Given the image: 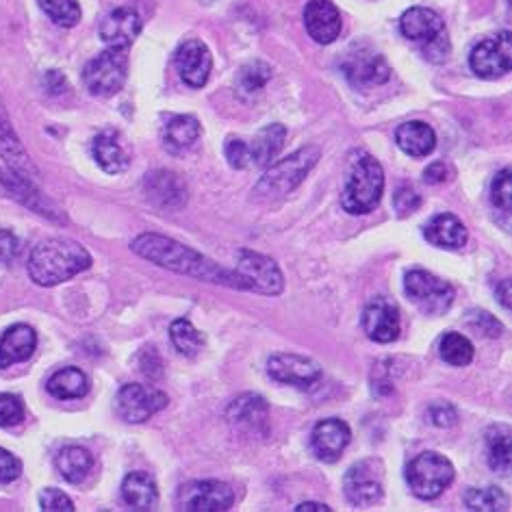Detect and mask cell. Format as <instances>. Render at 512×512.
I'll list each match as a JSON object with an SVG mask.
<instances>
[{
  "mask_svg": "<svg viewBox=\"0 0 512 512\" xmlns=\"http://www.w3.org/2000/svg\"><path fill=\"white\" fill-rule=\"evenodd\" d=\"M131 248L135 254L142 256V259H146L150 263H157L159 267H165V270H172L176 274L194 276L200 280H207V283H213V285H228V287L246 289V285H243V280L239 278L237 272L224 270V267L207 259L204 254L191 250L170 237L144 233L131 243Z\"/></svg>",
  "mask_w": 512,
  "mask_h": 512,
  "instance_id": "6da1fadb",
  "label": "cell"
},
{
  "mask_svg": "<svg viewBox=\"0 0 512 512\" xmlns=\"http://www.w3.org/2000/svg\"><path fill=\"white\" fill-rule=\"evenodd\" d=\"M92 267V254L72 239H46L29 256V276L35 285L55 287Z\"/></svg>",
  "mask_w": 512,
  "mask_h": 512,
  "instance_id": "7a4b0ae2",
  "label": "cell"
},
{
  "mask_svg": "<svg viewBox=\"0 0 512 512\" xmlns=\"http://www.w3.org/2000/svg\"><path fill=\"white\" fill-rule=\"evenodd\" d=\"M382 191H384L382 165L371 155H361L350 165L341 204L343 209L352 215H365L378 207Z\"/></svg>",
  "mask_w": 512,
  "mask_h": 512,
  "instance_id": "3957f363",
  "label": "cell"
},
{
  "mask_svg": "<svg viewBox=\"0 0 512 512\" xmlns=\"http://www.w3.org/2000/svg\"><path fill=\"white\" fill-rule=\"evenodd\" d=\"M319 157H322V150L317 146H304L287 159L270 165L261 181L256 183L254 196L278 198L291 194V191L304 181V176L315 168Z\"/></svg>",
  "mask_w": 512,
  "mask_h": 512,
  "instance_id": "277c9868",
  "label": "cell"
},
{
  "mask_svg": "<svg viewBox=\"0 0 512 512\" xmlns=\"http://www.w3.org/2000/svg\"><path fill=\"white\" fill-rule=\"evenodd\" d=\"M400 31L415 44L424 46V55L430 61H445L450 53V42H447V31L443 18L437 11L426 7H411L404 11L400 18Z\"/></svg>",
  "mask_w": 512,
  "mask_h": 512,
  "instance_id": "5b68a950",
  "label": "cell"
},
{
  "mask_svg": "<svg viewBox=\"0 0 512 512\" xmlns=\"http://www.w3.org/2000/svg\"><path fill=\"white\" fill-rule=\"evenodd\" d=\"M406 482L419 499H437L454 482V465L443 454L424 452L408 463Z\"/></svg>",
  "mask_w": 512,
  "mask_h": 512,
  "instance_id": "8992f818",
  "label": "cell"
},
{
  "mask_svg": "<svg viewBox=\"0 0 512 512\" xmlns=\"http://www.w3.org/2000/svg\"><path fill=\"white\" fill-rule=\"evenodd\" d=\"M339 68L348 83L356 89H369L391 79L387 59L367 44H354L345 50Z\"/></svg>",
  "mask_w": 512,
  "mask_h": 512,
  "instance_id": "52a82bcc",
  "label": "cell"
},
{
  "mask_svg": "<svg viewBox=\"0 0 512 512\" xmlns=\"http://www.w3.org/2000/svg\"><path fill=\"white\" fill-rule=\"evenodd\" d=\"M404 289L408 300H413V304L421 313L432 317L450 311L456 296V291L450 283H445V280L424 270L408 272L404 280Z\"/></svg>",
  "mask_w": 512,
  "mask_h": 512,
  "instance_id": "ba28073f",
  "label": "cell"
},
{
  "mask_svg": "<svg viewBox=\"0 0 512 512\" xmlns=\"http://www.w3.org/2000/svg\"><path fill=\"white\" fill-rule=\"evenodd\" d=\"M128 57L122 48H107L87 63L83 70V81L94 96L118 94L126 83Z\"/></svg>",
  "mask_w": 512,
  "mask_h": 512,
  "instance_id": "9c48e42d",
  "label": "cell"
},
{
  "mask_svg": "<svg viewBox=\"0 0 512 512\" xmlns=\"http://www.w3.org/2000/svg\"><path fill=\"white\" fill-rule=\"evenodd\" d=\"M237 274L243 280L246 289L265 293V296H278V293H283L285 289V278L276 261L259 252L241 250Z\"/></svg>",
  "mask_w": 512,
  "mask_h": 512,
  "instance_id": "30bf717a",
  "label": "cell"
},
{
  "mask_svg": "<svg viewBox=\"0 0 512 512\" xmlns=\"http://www.w3.org/2000/svg\"><path fill=\"white\" fill-rule=\"evenodd\" d=\"M168 404V395L146 384H124L115 398V411L126 424H144Z\"/></svg>",
  "mask_w": 512,
  "mask_h": 512,
  "instance_id": "8fae6325",
  "label": "cell"
},
{
  "mask_svg": "<svg viewBox=\"0 0 512 512\" xmlns=\"http://www.w3.org/2000/svg\"><path fill=\"white\" fill-rule=\"evenodd\" d=\"M384 469L380 460H361L348 469L343 480V491L348 502L354 506H374L382 499L384 493Z\"/></svg>",
  "mask_w": 512,
  "mask_h": 512,
  "instance_id": "7c38bea8",
  "label": "cell"
},
{
  "mask_svg": "<svg viewBox=\"0 0 512 512\" xmlns=\"http://www.w3.org/2000/svg\"><path fill=\"white\" fill-rule=\"evenodd\" d=\"M469 66L480 79H499L512 68V35L508 31L473 46Z\"/></svg>",
  "mask_w": 512,
  "mask_h": 512,
  "instance_id": "4fadbf2b",
  "label": "cell"
},
{
  "mask_svg": "<svg viewBox=\"0 0 512 512\" xmlns=\"http://www.w3.org/2000/svg\"><path fill=\"white\" fill-rule=\"evenodd\" d=\"M178 504L189 512H224L235 504L233 486L220 480L189 482L181 486Z\"/></svg>",
  "mask_w": 512,
  "mask_h": 512,
  "instance_id": "5bb4252c",
  "label": "cell"
},
{
  "mask_svg": "<svg viewBox=\"0 0 512 512\" xmlns=\"http://www.w3.org/2000/svg\"><path fill=\"white\" fill-rule=\"evenodd\" d=\"M228 424L246 437L263 439L270 432V408L259 395H241L228 406Z\"/></svg>",
  "mask_w": 512,
  "mask_h": 512,
  "instance_id": "9a60e30c",
  "label": "cell"
},
{
  "mask_svg": "<svg viewBox=\"0 0 512 512\" xmlns=\"http://www.w3.org/2000/svg\"><path fill=\"white\" fill-rule=\"evenodd\" d=\"M270 376L298 389H313L322 380V367L300 354H276L267 361Z\"/></svg>",
  "mask_w": 512,
  "mask_h": 512,
  "instance_id": "2e32d148",
  "label": "cell"
},
{
  "mask_svg": "<svg viewBox=\"0 0 512 512\" xmlns=\"http://www.w3.org/2000/svg\"><path fill=\"white\" fill-rule=\"evenodd\" d=\"M174 63L178 74L189 87H204L213 68V57L209 46L200 40H187L176 48Z\"/></svg>",
  "mask_w": 512,
  "mask_h": 512,
  "instance_id": "e0dca14e",
  "label": "cell"
},
{
  "mask_svg": "<svg viewBox=\"0 0 512 512\" xmlns=\"http://www.w3.org/2000/svg\"><path fill=\"white\" fill-rule=\"evenodd\" d=\"M363 328L376 343H391L400 335V313L387 298H374L363 311Z\"/></svg>",
  "mask_w": 512,
  "mask_h": 512,
  "instance_id": "ac0fdd59",
  "label": "cell"
},
{
  "mask_svg": "<svg viewBox=\"0 0 512 512\" xmlns=\"http://www.w3.org/2000/svg\"><path fill=\"white\" fill-rule=\"evenodd\" d=\"M352 430L341 419H324L313 428L311 447L319 460L324 463H337L345 447L350 445Z\"/></svg>",
  "mask_w": 512,
  "mask_h": 512,
  "instance_id": "d6986e66",
  "label": "cell"
},
{
  "mask_svg": "<svg viewBox=\"0 0 512 512\" xmlns=\"http://www.w3.org/2000/svg\"><path fill=\"white\" fill-rule=\"evenodd\" d=\"M0 157L5 159L9 170L16 176L24 178V181L33 183L37 178L35 165L31 163V157L27 155V150H24L22 142L14 131V126H11V122L7 118L3 100H0Z\"/></svg>",
  "mask_w": 512,
  "mask_h": 512,
  "instance_id": "ffe728a7",
  "label": "cell"
},
{
  "mask_svg": "<svg viewBox=\"0 0 512 512\" xmlns=\"http://www.w3.org/2000/svg\"><path fill=\"white\" fill-rule=\"evenodd\" d=\"M142 33V18L133 7L113 9L100 24V40L109 48L126 50Z\"/></svg>",
  "mask_w": 512,
  "mask_h": 512,
  "instance_id": "44dd1931",
  "label": "cell"
},
{
  "mask_svg": "<svg viewBox=\"0 0 512 512\" xmlns=\"http://www.w3.org/2000/svg\"><path fill=\"white\" fill-rule=\"evenodd\" d=\"M304 27L317 44H332L341 33L339 9L330 0H309L304 7Z\"/></svg>",
  "mask_w": 512,
  "mask_h": 512,
  "instance_id": "7402d4cb",
  "label": "cell"
},
{
  "mask_svg": "<svg viewBox=\"0 0 512 512\" xmlns=\"http://www.w3.org/2000/svg\"><path fill=\"white\" fill-rule=\"evenodd\" d=\"M37 348L35 330L27 324L11 326L0 339V369L29 361Z\"/></svg>",
  "mask_w": 512,
  "mask_h": 512,
  "instance_id": "603a6c76",
  "label": "cell"
},
{
  "mask_svg": "<svg viewBox=\"0 0 512 512\" xmlns=\"http://www.w3.org/2000/svg\"><path fill=\"white\" fill-rule=\"evenodd\" d=\"M426 239L437 248L445 250H460L467 243V228L452 213L434 215L424 230Z\"/></svg>",
  "mask_w": 512,
  "mask_h": 512,
  "instance_id": "cb8c5ba5",
  "label": "cell"
},
{
  "mask_svg": "<svg viewBox=\"0 0 512 512\" xmlns=\"http://www.w3.org/2000/svg\"><path fill=\"white\" fill-rule=\"evenodd\" d=\"M94 159L107 174H120L128 168L131 157H128V150L122 144L120 135L115 131H105L94 139Z\"/></svg>",
  "mask_w": 512,
  "mask_h": 512,
  "instance_id": "d4e9b609",
  "label": "cell"
},
{
  "mask_svg": "<svg viewBox=\"0 0 512 512\" xmlns=\"http://www.w3.org/2000/svg\"><path fill=\"white\" fill-rule=\"evenodd\" d=\"M146 189L148 196L157 202V207L161 209H178L183 207L187 194H185V185L181 183V178L172 172H155L146 176Z\"/></svg>",
  "mask_w": 512,
  "mask_h": 512,
  "instance_id": "484cf974",
  "label": "cell"
},
{
  "mask_svg": "<svg viewBox=\"0 0 512 512\" xmlns=\"http://www.w3.org/2000/svg\"><path fill=\"white\" fill-rule=\"evenodd\" d=\"M122 499L133 510H152L157 506V482L146 471L128 473L122 482Z\"/></svg>",
  "mask_w": 512,
  "mask_h": 512,
  "instance_id": "4316f807",
  "label": "cell"
},
{
  "mask_svg": "<svg viewBox=\"0 0 512 512\" xmlns=\"http://www.w3.org/2000/svg\"><path fill=\"white\" fill-rule=\"evenodd\" d=\"M285 139H287V128L283 124L265 126L263 131L252 139V142H248L250 165H254V168L270 165L278 157V152L283 150Z\"/></svg>",
  "mask_w": 512,
  "mask_h": 512,
  "instance_id": "83f0119b",
  "label": "cell"
},
{
  "mask_svg": "<svg viewBox=\"0 0 512 512\" xmlns=\"http://www.w3.org/2000/svg\"><path fill=\"white\" fill-rule=\"evenodd\" d=\"M395 142L408 157H426L437 146V135L426 122H406L395 131Z\"/></svg>",
  "mask_w": 512,
  "mask_h": 512,
  "instance_id": "f1b7e54d",
  "label": "cell"
},
{
  "mask_svg": "<svg viewBox=\"0 0 512 512\" xmlns=\"http://www.w3.org/2000/svg\"><path fill=\"white\" fill-rule=\"evenodd\" d=\"M200 137V124L191 115H174L163 128V142L174 155H183L194 148Z\"/></svg>",
  "mask_w": 512,
  "mask_h": 512,
  "instance_id": "f546056e",
  "label": "cell"
},
{
  "mask_svg": "<svg viewBox=\"0 0 512 512\" xmlns=\"http://www.w3.org/2000/svg\"><path fill=\"white\" fill-rule=\"evenodd\" d=\"M48 393L57 400H79L89 391V380L79 367H63L46 382Z\"/></svg>",
  "mask_w": 512,
  "mask_h": 512,
  "instance_id": "4dcf8cb0",
  "label": "cell"
},
{
  "mask_svg": "<svg viewBox=\"0 0 512 512\" xmlns=\"http://www.w3.org/2000/svg\"><path fill=\"white\" fill-rule=\"evenodd\" d=\"M55 465L63 476V480H68L70 484H79L89 476V473H92L94 456L89 454L85 447L70 445V447H63V450L57 454Z\"/></svg>",
  "mask_w": 512,
  "mask_h": 512,
  "instance_id": "1f68e13d",
  "label": "cell"
},
{
  "mask_svg": "<svg viewBox=\"0 0 512 512\" xmlns=\"http://www.w3.org/2000/svg\"><path fill=\"white\" fill-rule=\"evenodd\" d=\"M486 458H489V467L495 473H499V476H508L512 463V447L510 430L506 426H493L486 432Z\"/></svg>",
  "mask_w": 512,
  "mask_h": 512,
  "instance_id": "d6a6232c",
  "label": "cell"
},
{
  "mask_svg": "<svg viewBox=\"0 0 512 512\" xmlns=\"http://www.w3.org/2000/svg\"><path fill=\"white\" fill-rule=\"evenodd\" d=\"M439 354L445 363L465 367L473 361V343L460 332H447L439 343Z\"/></svg>",
  "mask_w": 512,
  "mask_h": 512,
  "instance_id": "836d02e7",
  "label": "cell"
},
{
  "mask_svg": "<svg viewBox=\"0 0 512 512\" xmlns=\"http://www.w3.org/2000/svg\"><path fill=\"white\" fill-rule=\"evenodd\" d=\"M465 506L473 512H502L508 510V497L497 486H486V489H467Z\"/></svg>",
  "mask_w": 512,
  "mask_h": 512,
  "instance_id": "e575fe53",
  "label": "cell"
},
{
  "mask_svg": "<svg viewBox=\"0 0 512 512\" xmlns=\"http://www.w3.org/2000/svg\"><path fill=\"white\" fill-rule=\"evenodd\" d=\"M44 14L63 29H70L81 20L79 0H37Z\"/></svg>",
  "mask_w": 512,
  "mask_h": 512,
  "instance_id": "d590c367",
  "label": "cell"
},
{
  "mask_svg": "<svg viewBox=\"0 0 512 512\" xmlns=\"http://www.w3.org/2000/svg\"><path fill=\"white\" fill-rule=\"evenodd\" d=\"M170 339L174 343V348L185 356H196L202 348V335L189 319H176V322H172Z\"/></svg>",
  "mask_w": 512,
  "mask_h": 512,
  "instance_id": "8d00e7d4",
  "label": "cell"
},
{
  "mask_svg": "<svg viewBox=\"0 0 512 512\" xmlns=\"http://www.w3.org/2000/svg\"><path fill=\"white\" fill-rule=\"evenodd\" d=\"M270 79H272L270 66H265L263 61H252L239 72V87H241V92L252 94V92H259V89H263Z\"/></svg>",
  "mask_w": 512,
  "mask_h": 512,
  "instance_id": "74e56055",
  "label": "cell"
},
{
  "mask_svg": "<svg viewBox=\"0 0 512 512\" xmlns=\"http://www.w3.org/2000/svg\"><path fill=\"white\" fill-rule=\"evenodd\" d=\"M510 170L504 168L502 172H497L491 185V202L493 207L499 209L502 213H508L512 207V185H510Z\"/></svg>",
  "mask_w": 512,
  "mask_h": 512,
  "instance_id": "f35d334b",
  "label": "cell"
},
{
  "mask_svg": "<svg viewBox=\"0 0 512 512\" xmlns=\"http://www.w3.org/2000/svg\"><path fill=\"white\" fill-rule=\"evenodd\" d=\"M24 419V404L14 393H0V428L18 426Z\"/></svg>",
  "mask_w": 512,
  "mask_h": 512,
  "instance_id": "ab89813d",
  "label": "cell"
},
{
  "mask_svg": "<svg viewBox=\"0 0 512 512\" xmlns=\"http://www.w3.org/2000/svg\"><path fill=\"white\" fill-rule=\"evenodd\" d=\"M467 324L473 330H478L480 335L489 337V339H495V337H499L504 332V326L499 324L497 319L491 313H486V311H471V313H467Z\"/></svg>",
  "mask_w": 512,
  "mask_h": 512,
  "instance_id": "60d3db41",
  "label": "cell"
},
{
  "mask_svg": "<svg viewBox=\"0 0 512 512\" xmlns=\"http://www.w3.org/2000/svg\"><path fill=\"white\" fill-rule=\"evenodd\" d=\"M224 155L228 159V163L233 165L235 170H246L250 168V152H248V142L243 139H228Z\"/></svg>",
  "mask_w": 512,
  "mask_h": 512,
  "instance_id": "b9f144b4",
  "label": "cell"
},
{
  "mask_svg": "<svg viewBox=\"0 0 512 512\" xmlns=\"http://www.w3.org/2000/svg\"><path fill=\"white\" fill-rule=\"evenodd\" d=\"M40 506L46 512H72V499L59 489H44L40 495Z\"/></svg>",
  "mask_w": 512,
  "mask_h": 512,
  "instance_id": "7bdbcfd3",
  "label": "cell"
},
{
  "mask_svg": "<svg viewBox=\"0 0 512 512\" xmlns=\"http://www.w3.org/2000/svg\"><path fill=\"white\" fill-rule=\"evenodd\" d=\"M393 204H395V211L400 215H413L421 207V196L413 187H400L395 191Z\"/></svg>",
  "mask_w": 512,
  "mask_h": 512,
  "instance_id": "ee69618b",
  "label": "cell"
},
{
  "mask_svg": "<svg viewBox=\"0 0 512 512\" xmlns=\"http://www.w3.org/2000/svg\"><path fill=\"white\" fill-rule=\"evenodd\" d=\"M22 476V463L11 452L0 447V484H9Z\"/></svg>",
  "mask_w": 512,
  "mask_h": 512,
  "instance_id": "f6af8a7d",
  "label": "cell"
},
{
  "mask_svg": "<svg viewBox=\"0 0 512 512\" xmlns=\"http://www.w3.org/2000/svg\"><path fill=\"white\" fill-rule=\"evenodd\" d=\"M20 254V241L11 230H0V265H11Z\"/></svg>",
  "mask_w": 512,
  "mask_h": 512,
  "instance_id": "bcb514c9",
  "label": "cell"
},
{
  "mask_svg": "<svg viewBox=\"0 0 512 512\" xmlns=\"http://www.w3.org/2000/svg\"><path fill=\"white\" fill-rule=\"evenodd\" d=\"M430 417H432V421H434V426H439V428H452V426H456V421H458V411H456V408H454L452 404L439 402V404H432Z\"/></svg>",
  "mask_w": 512,
  "mask_h": 512,
  "instance_id": "7dc6e473",
  "label": "cell"
},
{
  "mask_svg": "<svg viewBox=\"0 0 512 512\" xmlns=\"http://www.w3.org/2000/svg\"><path fill=\"white\" fill-rule=\"evenodd\" d=\"M445 178H447V165L443 161L428 165L426 172H424V181L428 185H439V183L445 181Z\"/></svg>",
  "mask_w": 512,
  "mask_h": 512,
  "instance_id": "c3c4849f",
  "label": "cell"
},
{
  "mask_svg": "<svg viewBox=\"0 0 512 512\" xmlns=\"http://www.w3.org/2000/svg\"><path fill=\"white\" fill-rule=\"evenodd\" d=\"M44 85L50 94H61L63 89H66V79H63L61 72H48Z\"/></svg>",
  "mask_w": 512,
  "mask_h": 512,
  "instance_id": "681fc988",
  "label": "cell"
},
{
  "mask_svg": "<svg viewBox=\"0 0 512 512\" xmlns=\"http://www.w3.org/2000/svg\"><path fill=\"white\" fill-rule=\"evenodd\" d=\"M497 296H499V302H502L504 309H510V280H502V283H499Z\"/></svg>",
  "mask_w": 512,
  "mask_h": 512,
  "instance_id": "f907efd6",
  "label": "cell"
},
{
  "mask_svg": "<svg viewBox=\"0 0 512 512\" xmlns=\"http://www.w3.org/2000/svg\"><path fill=\"white\" fill-rule=\"evenodd\" d=\"M330 508L326 504H319V502H304L296 508V512H328Z\"/></svg>",
  "mask_w": 512,
  "mask_h": 512,
  "instance_id": "816d5d0a",
  "label": "cell"
}]
</instances>
